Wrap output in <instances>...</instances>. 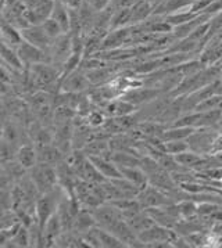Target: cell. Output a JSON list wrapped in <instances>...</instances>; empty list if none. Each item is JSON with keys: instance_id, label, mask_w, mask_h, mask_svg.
<instances>
[{"instance_id": "26", "label": "cell", "mask_w": 222, "mask_h": 248, "mask_svg": "<svg viewBox=\"0 0 222 248\" xmlns=\"http://www.w3.org/2000/svg\"><path fill=\"white\" fill-rule=\"evenodd\" d=\"M181 219H192L197 217V202L192 199H183L176 202Z\"/></svg>"}, {"instance_id": "19", "label": "cell", "mask_w": 222, "mask_h": 248, "mask_svg": "<svg viewBox=\"0 0 222 248\" xmlns=\"http://www.w3.org/2000/svg\"><path fill=\"white\" fill-rule=\"evenodd\" d=\"M152 4L147 0H139L131 7V25H138L146 21L153 14Z\"/></svg>"}, {"instance_id": "23", "label": "cell", "mask_w": 222, "mask_h": 248, "mask_svg": "<svg viewBox=\"0 0 222 248\" xmlns=\"http://www.w3.org/2000/svg\"><path fill=\"white\" fill-rule=\"evenodd\" d=\"M121 175L125 179L131 180L132 183H135L136 186H139L141 189H143L144 186L149 185V179L147 175L144 173V170L141 167H128V168H120Z\"/></svg>"}, {"instance_id": "2", "label": "cell", "mask_w": 222, "mask_h": 248, "mask_svg": "<svg viewBox=\"0 0 222 248\" xmlns=\"http://www.w3.org/2000/svg\"><path fill=\"white\" fill-rule=\"evenodd\" d=\"M31 179L33 180L35 186L38 187L41 194L49 193L59 186V178H57V169L54 165L36 162L32 168L28 170Z\"/></svg>"}, {"instance_id": "25", "label": "cell", "mask_w": 222, "mask_h": 248, "mask_svg": "<svg viewBox=\"0 0 222 248\" xmlns=\"http://www.w3.org/2000/svg\"><path fill=\"white\" fill-rule=\"evenodd\" d=\"M131 25V7L117 9L110 21V31L129 27Z\"/></svg>"}, {"instance_id": "27", "label": "cell", "mask_w": 222, "mask_h": 248, "mask_svg": "<svg viewBox=\"0 0 222 248\" xmlns=\"http://www.w3.org/2000/svg\"><path fill=\"white\" fill-rule=\"evenodd\" d=\"M189 149V143L188 140H170V141H164V153L170 154V155H176L181 154L183 151H188Z\"/></svg>"}, {"instance_id": "16", "label": "cell", "mask_w": 222, "mask_h": 248, "mask_svg": "<svg viewBox=\"0 0 222 248\" xmlns=\"http://www.w3.org/2000/svg\"><path fill=\"white\" fill-rule=\"evenodd\" d=\"M36 153H38V162L49 164V165H54V167L65 158L64 154L53 143L36 147Z\"/></svg>"}, {"instance_id": "32", "label": "cell", "mask_w": 222, "mask_h": 248, "mask_svg": "<svg viewBox=\"0 0 222 248\" xmlns=\"http://www.w3.org/2000/svg\"><path fill=\"white\" fill-rule=\"evenodd\" d=\"M88 1H89V4H91L95 10L101 11L104 10L106 7H109L111 0H88Z\"/></svg>"}, {"instance_id": "15", "label": "cell", "mask_w": 222, "mask_h": 248, "mask_svg": "<svg viewBox=\"0 0 222 248\" xmlns=\"http://www.w3.org/2000/svg\"><path fill=\"white\" fill-rule=\"evenodd\" d=\"M64 232L63 225H61L60 218L57 215V212L51 217L48 223L43 228V238H45V247H54V243L57 237Z\"/></svg>"}, {"instance_id": "29", "label": "cell", "mask_w": 222, "mask_h": 248, "mask_svg": "<svg viewBox=\"0 0 222 248\" xmlns=\"http://www.w3.org/2000/svg\"><path fill=\"white\" fill-rule=\"evenodd\" d=\"M41 25H42V28L45 30V32L49 35V38L53 40L56 39V38H59V36L63 35V33H65V32L63 31V28L60 27V24L54 20V18H51V17L46 18V20L42 22Z\"/></svg>"}, {"instance_id": "28", "label": "cell", "mask_w": 222, "mask_h": 248, "mask_svg": "<svg viewBox=\"0 0 222 248\" xmlns=\"http://www.w3.org/2000/svg\"><path fill=\"white\" fill-rule=\"evenodd\" d=\"M85 118H86V122H88V125L91 126L92 129H99V128H101V126L106 124L107 115H106V112L101 108L92 109L91 112H89Z\"/></svg>"}, {"instance_id": "9", "label": "cell", "mask_w": 222, "mask_h": 248, "mask_svg": "<svg viewBox=\"0 0 222 248\" xmlns=\"http://www.w3.org/2000/svg\"><path fill=\"white\" fill-rule=\"evenodd\" d=\"M92 83L88 79L85 71L78 68L70 75H67L64 79L61 80L60 92H67V93H85L86 90L92 89Z\"/></svg>"}, {"instance_id": "30", "label": "cell", "mask_w": 222, "mask_h": 248, "mask_svg": "<svg viewBox=\"0 0 222 248\" xmlns=\"http://www.w3.org/2000/svg\"><path fill=\"white\" fill-rule=\"evenodd\" d=\"M7 247H30V234H28V228L21 226L16 236L11 238Z\"/></svg>"}, {"instance_id": "1", "label": "cell", "mask_w": 222, "mask_h": 248, "mask_svg": "<svg viewBox=\"0 0 222 248\" xmlns=\"http://www.w3.org/2000/svg\"><path fill=\"white\" fill-rule=\"evenodd\" d=\"M64 196H65V191L61 189L60 186H57L56 189H53L49 193L41 194V197L36 200L35 215H36V220L41 225L42 229L45 228L48 220L57 212L59 204Z\"/></svg>"}, {"instance_id": "22", "label": "cell", "mask_w": 222, "mask_h": 248, "mask_svg": "<svg viewBox=\"0 0 222 248\" xmlns=\"http://www.w3.org/2000/svg\"><path fill=\"white\" fill-rule=\"evenodd\" d=\"M196 128L192 126H176L171 125L167 126L161 135L162 141H170V140H188V138L192 135Z\"/></svg>"}, {"instance_id": "37", "label": "cell", "mask_w": 222, "mask_h": 248, "mask_svg": "<svg viewBox=\"0 0 222 248\" xmlns=\"http://www.w3.org/2000/svg\"><path fill=\"white\" fill-rule=\"evenodd\" d=\"M221 158H222V154H221Z\"/></svg>"}, {"instance_id": "20", "label": "cell", "mask_w": 222, "mask_h": 248, "mask_svg": "<svg viewBox=\"0 0 222 248\" xmlns=\"http://www.w3.org/2000/svg\"><path fill=\"white\" fill-rule=\"evenodd\" d=\"M77 176L79 179H82V180H85V182H89V183H101V182L107 180V179L101 175L100 170L95 167V164L89 159V157H88L86 161L83 162V165H82V168L78 170Z\"/></svg>"}, {"instance_id": "18", "label": "cell", "mask_w": 222, "mask_h": 248, "mask_svg": "<svg viewBox=\"0 0 222 248\" xmlns=\"http://www.w3.org/2000/svg\"><path fill=\"white\" fill-rule=\"evenodd\" d=\"M0 38L14 49L22 42L21 31L4 20H1V22H0Z\"/></svg>"}, {"instance_id": "6", "label": "cell", "mask_w": 222, "mask_h": 248, "mask_svg": "<svg viewBox=\"0 0 222 248\" xmlns=\"http://www.w3.org/2000/svg\"><path fill=\"white\" fill-rule=\"evenodd\" d=\"M96 226L110 230L120 219L124 218L122 212L111 202H103L101 205L92 209Z\"/></svg>"}, {"instance_id": "5", "label": "cell", "mask_w": 222, "mask_h": 248, "mask_svg": "<svg viewBox=\"0 0 222 248\" xmlns=\"http://www.w3.org/2000/svg\"><path fill=\"white\" fill-rule=\"evenodd\" d=\"M48 54L50 57L51 64L61 70L64 62L70 59V56L72 54V39H71L70 33H63L59 38L53 40L50 47L48 50Z\"/></svg>"}, {"instance_id": "31", "label": "cell", "mask_w": 222, "mask_h": 248, "mask_svg": "<svg viewBox=\"0 0 222 248\" xmlns=\"http://www.w3.org/2000/svg\"><path fill=\"white\" fill-rule=\"evenodd\" d=\"M222 154V130L217 133V136L214 138L212 141L211 150H210V154L208 155H221Z\"/></svg>"}, {"instance_id": "35", "label": "cell", "mask_w": 222, "mask_h": 248, "mask_svg": "<svg viewBox=\"0 0 222 248\" xmlns=\"http://www.w3.org/2000/svg\"><path fill=\"white\" fill-rule=\"evenodd\" d=\"M218 183H220V186L222 187V175H221V178H220V182H218Z\"/></svg>"}, {"instance_id": "34", "label": "cell", "mask_w": 222, "mask_h": 248, "mask_svg": "<svg viewBox=\"0 0 222 248\" xmlns=\"http://www.w3.org/2000/svg\"><path fill=\"white\" fill-rule=\"evenodd\" d=\"M147 1H149V3L152 4L153 7H156V6H159L160 3H162L164 0H147Z\"/></svg>"}, {"instance_id": "3", "label": "cell", "mask_w": 222, "mask_h": 248, "mask_svg": "<svg viewBox=\"0 0 222 248\" xmlns=\"http://www.w3.org/2000/svg\"><path fill=\"white\" fill-rule=\"evenodd\" d=\"M136 199L139 200L143 209L159 208V207H165V205H170L172 202H175L168 193L162 191L161 189L153 186L150 183L139 191Z\"/></svg>"}, {"instance_id": "12", "label": "cell", "mask_w": 222, "mask_h": 248, "mask_svg": "<svg viewBox=\"0 0 222 248\" xmlns=\"http://www.w3.org/2000/svg\"><path fill=\"white\" fill-rule=\"evenodd\" d=\"M93 226H96V222L93 218V214H92V209L83 208L82 207L79 209V212L75 215L74 218V223H72V232L82 236L83 233H86L88 230H91Z\"/></svg>"}, {"instance_id": "36", "label": "cell", "mask_w": 222, "mask_h": 248, "mask_svg": "<svg viewBox=\"0 0 222 248\" xmlns=\"http://www.w3.org/2000/svg\"><path fill=\"white\" fill-rule=\"evenodd\" d=\"M56 1H61V3H67V0H56Z\"/></svg>"}, {"instance_id": "14", "label": "cell", "mask_w": 222, "mask_h": 248, "mask_svg": "<svg viewBox=\"0 0 222 248\" xmlns=\"http://www.w3.org/2000/svg\"><path fill=\"white\" fill-rule=\"evenodd\" d=\"M125 220L128 222V225L131 226L132 230L139 236L142 232L147 230V229L153 226L156 222L153 220V218L147 214L146 209H142V211H138L135 214H132L129 217H127Z\"/></svg>"}, {"instance_id": "33", "label": "cell", "mask_w": 222, "mask_h": 248, "mask_svg": "<svg viewBox=\"0 0 222 248\" xmlns=\"http://www.w3.org/2000/svg\"><path fill=\"white\" fill-rule=\"evenodd\" d=\"M83 1H85V0H67V3H65V4H67V7H68V9L78 10L82 4H83Z\"/></svg>"}, {"instance_id": "11", "label": "cell", "mask_w": 222, "mask_h": 248, "mask_svg": "<svg viewBox=\"0 0 222 248\" xmlns=\"http://www.w3.org/2000/svg\"><path fill=\"white\" fill-rule=\"evenodd\" d=\"M132 36L131 27H124L118 30H111L101 42L100 50H114L122 47V45ZM99 50V51H100Z\"/></svg>"}, {"instance_id": "21", "label": "cell", "mask_w": 222, "mask_h": 248, "mask_svg": "<svg viewBox=\"0 0 222 248\" xmlns=\"http://www.w3.org/2000/svg\"><path fill=\"white\" fill-rule=\"evenodd\" d=\"M50 17L60 24V27L65 33H70V9L67 7L65 3L54 0V6H53Z\"/></svg>"}, {"instance_id": "24", "label": "cell", "mask_w": 222, "mask_h": 248, "mask_svg": "<svg viewBox=\"0 0 222 248\" xmlns=\"http://www.w3.org/2000/svg\"><path fill=\"white\" fill-rule=\"evenodd\" d=\"M95 233L97 236V240H99V244H100V248H122L125 247L124 243L121 240L115 237L112 233H110L109 230L106 229L99 228V226H95Z\"/></svg>"}, {"instance_id": "10", "label": "cell", "mask_w": 222, "mask_h": 248, "mask_svg": "<svg viewBox=\"0 0 222 248\" xmlns=\"http://www.w3.org/2000/svg\"><path fill=\"white\" fill-rule=\"evenodd\" d=\"M21 31V36L22 39L27 40L28 43L39 47V49L48 51L50 47L51 42L53 39L49 38V35L45 32V30L42 28L41 24H36V25H30L27 28H22Z\"/></svg>"}, {"instance_id": "7", "label": "cell", "mask_w": 222, "mask_h": 248, "mask_svg": "<svg viewBox=\"0 0 222 248\" xmlns=\"http://www.w3.org/2000/svg\"><path fill=\"white\" fill-rule=\"evenodd\" d=\"M161 90L157 88H150V86H138V88H131V89L125 90L122 93L121 99L129 101L135 107H141L146 106L147 103H150L154 99L161 96Z\"/></svg>"}, {"instance_id": "4", "label": "cell", "mask_w": 222, "mask_h": 248, "mask_svg": "<svg viewBox=\"0 0 222 248\" xmlns=\"http://www.w3.org/2000/svg\"><path fill=\"white\" fill-rule=\"evenodd\" d=\"M218 132L221 130H218L217 128H196L192 135L188 138L189 149L202 155H208L214 138L217 136Z\"/></svg>"}, {"instance_id": "17", "label": "cell", "mask_w": 222, "mask_h": 248, "mask_svg": "<svg viewBox=\"0 0 222 248\" xmlns=\"http://www.w3.org/2000/svg\"><path fill=\"white\" fill-rule=\"evenodd\" d=\"M89 159L95 164V167L100 170L101 175L107 180L121 178L122 176L120 168L110 158H106V157H89Z\"/></svg>"}, {"instance_id": "13", "label": "cell", "mask_w": 222, "mask_h": 248, "mask_svg": "<svg viewBox=\"0 0 222 248\" xmlns=\"http://www.w3.org/2000/svg\"><path fill=\"white\" fill-rule=\"evenodd\" d=\"M14 158L17 159L27 170H30L38 162V153H36L35 144L31 141V143H25V144L20 146L16 151Z\"/></svg>"}, {"instance_id": "8", "label": "cell", "mask_w": 222, "mask_h": 248, "mask_svg": "<svg viewBox=\"0 0 222 248\" xmlns=\"http://www.w3.org/2000/svg\"><path fill=\"white\" fill-rule=\"evenodd\" d=\"M16 50H17V54L22 61L24 67H31V65L39 64V62H50V57H49L48 51L31 45L27 40L22 39V42L16 47Z\"/></svg>"}]
</instances>
